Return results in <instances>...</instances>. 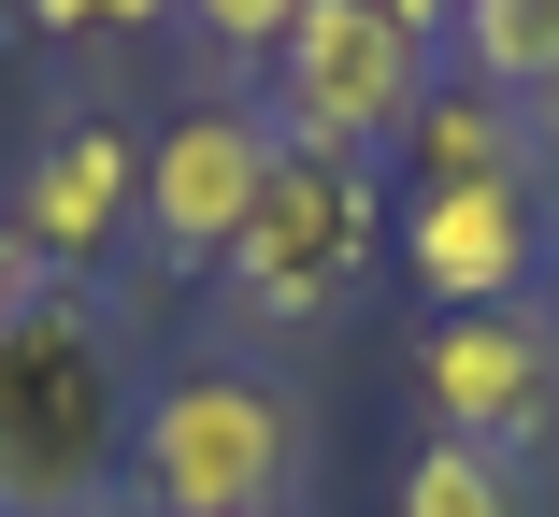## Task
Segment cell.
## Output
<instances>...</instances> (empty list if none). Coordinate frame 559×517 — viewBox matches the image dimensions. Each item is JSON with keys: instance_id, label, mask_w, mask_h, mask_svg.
I'll list each match as a JSON object with an SVG mask.
<instances>
[{"instance_id": "6", "label": "cell", "mask_w": 559, "mask_h": 517, "mask_svg": "<svg viewBox=\"0 0 559 517\" xmlns=\"http://www.w3.org/2000/svg\"><path fill=\"white\" fill-rule=\"evenodd\" d=\"M273 116H245V101H201V116H173L144 144V245L173 273H230L245 216H259V187H273Z\"/></svg>"}, {"instance_id": "9", "label": "cell", "mask_w": 559, "mask_h": 517, "mask_svg": "<svg viewBox=\"0 0 559 517\" xmlns=\"http://www.w3.org/2000/svg\"><path fill=\"white\" fill-rule=\"evenodd\" d=\"M402 173L416 187H531V116L474 72H430L416 130H402Z\"/></svg>"}, {"instance_id": "1", "label": "cell", "mask_w": 559, "mask_h": 517, "mask_svg": "<svg viewBox=\"0 0 559 517\" xmlns=\"http://www.w3.org/2000/svg\"><path fill=\"white\" fill-rule=\"evenodd\" d=\"M100 460H130V388L100 302L44 273V302L0 331V517H72Z\"/></svg>"}, {"instance_id": "8", "label": "cell", "mask_w": 559, "mask_h": 517, "mask_svg": "<svg viewBox=\"0 0 559 517\" xmlns=\"http://www.w3.org/2000/svg\"><path fill=\"white\" fill-rule=\"evenodd\" d=\"M388 245H402V273L430 287V317H474V302H531L545 201H531V187H402Z\"/></svg>"}, {"instance_id": "11", "label": "cell", "mask_w": 559, "mask_h": 517, "mask_svg": "<svg viewBox=\"0 0 559 517\" xmlns=\"http://www.w3.org/2000/svg\"><path fill=\"white\" fill-rule=\"evenodd\" d=\"M402 517H516V460H488V446H460V432H430V446L402 460Z\"/></svg>"}, {"instance_id": "5", "label": "cell", "mask_w": 559, "mask_h": 517, "mask_svg": "<svg viewBox=\"0 0 559 517\" xmlns=\"http://www.w3.org/2000/svg\"><path fill=\"white\" fill-rule=\"evenodd\" d=\"M416 388H430V432H460L488 460H531V446H559V317H531V302L430 317Z\"/></svg>"}, {"instance_id": "7", "label": "cell", "mask_w": 559, "mask_h": 517, "mask_svg": "<svg viewBox=\"0 0 559 517\" xmlns=\"http://www.w3.org/2000/svg\"><path fill=\"white\" fill-rule=\"evenodd\" d=\"M0 216L29 231V259H44L58 287H86L100 259L144 231V144H130L116 116H58V130L29 144V173H15V201H0Z\"/></svg>"}, {"instance_id": "13", "label": "cell", "mask_w": 559, "mask_h": 517, "mask_svg": "<svg viewBox=\"0 0 559 517\" xmlns=\"http://www.w3.org/2000/svg\"><path fill=\"white\" fill-rule=\"evenodd\" d=\"M301 15H316V0H187V30H215L230 58H273V44H287Z\"/></svg>"}, {"instance_id": "10", "label": "cell", "mask_w": 559, "mask_h": 517, "mask_svg": "<svg viewBox=\"0 0 559 517\" xmlns=\"http://www.w3.org/2000/svg\"><path fill=\"white\" fill-rule=\"evenodd\" d=\"M460 72L502 101H559V0H460Z\"/></svg>"}, {"instance_id": "16", "label": "cell", "mask_w": 559, "mask_h": 517, "mask_svg": "<svg viewBox=\"0 0 559 517\" xmlns=\"http://www.w3.org/2000/svg\"><path fill=\"white\" fill-rule=\"evenodd\" d=\"M373 15H402V30L430 44V30H460V0H373Z\"/></svg>"}, {"instance_id": "3", "label": "cell", "mask_w": 559, "mask_h": 517, "mask_svg": "<svg viewBox=\"0 0 559 517\" xmlns=\"http://www.w3.org/2000/svg\"><path fill=\"white\" fill-rule=\"evenodd\" d=\"M273 144H287V130H273ZM373 245H388L373 158L287 144L273 187H259V216H245V245H230V302H245V317H330V302L373 273Z\"/></svg>"}, {"instance_id": "4", "label": "cell", "mask_w": 559, "mask_h": 517, "mask_svg": "<svg viewBox=\"0 0 559 517\" xmlns=\"http://www.w3.org/2000/svg\"><path fill=\"white\" fill-rule=\"evenodd\" d=\"M430 101V44L402 15H373V0H316V15L273 44V130L287 144H330V158H373L416 130Z\"/></svg>"}, {"instance_id": "12", "label": "cell", "mask_w": 559, "mask_h": 517, "mask_svg": "<svg viewBox=\"0 0 559 517\" xmlns=\"http://www.w3.org/2000/svg\"><path fill=\"white\" fill-rule=\"evenodd\" d=\"M187 0H29L44 44H130V30H173Z\"/></svg>"}, {"instance_id": "15", "label": "cell", "mask_w": 559, "mask_h": 517, "mask_svg": "<svg viewBox=\"0 0 559 517\" xmlns=\"http://www.w3.org/2000/svg\"><path fill=\"white\" fill-rule=\"evenodd\" d=\"M531 201L559 216V101H531Z\"/></svg>"}, {"instance_id": "14", "label": "cell", "mask_w": 559, "mask_h": 517, "mask_svg": "<svg viewBox=\"0 0 559 517\" xmlns=\"http://www.w3.org/2000/svg\"><path fill=\"white\" fill-rule=\"evenodd\" d=\"M29 302H44V259H29V231H15V216H0V331H15Z\"/></svg>"}, {"instance_id": "2", "label": "cell", "mask_w": 559, "mask_h": 517, "mask_svg": "<svg viewBox=\"0 0 559 517\" xmlns=\"http://www.w3.org/2000/svg\"><path fill=\"white\" fill-rule=\"evenodd\" d=\"M130 489H144V517H287V489H301L287 388L245 360L158 374L144 418H130Z\"/></svg>"}]
</instances>
